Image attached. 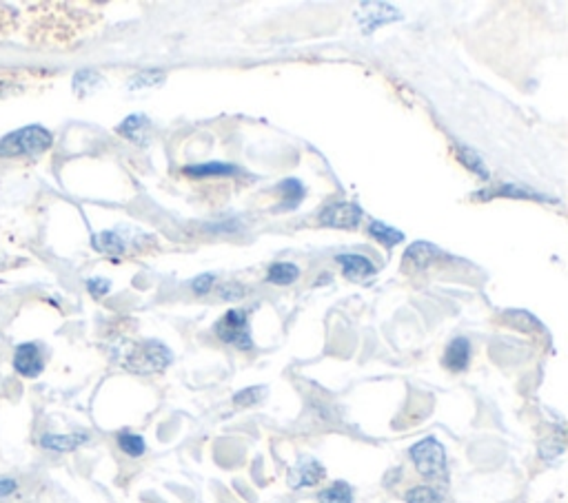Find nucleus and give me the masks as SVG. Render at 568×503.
I'll return each instance as SVG.
<instances>
[{
    "label": "nucleus",
    "mask_w": 568,
    "mask_h": 503,
    "mask_svg": "<svg viewBox=\"0 0 568 503\" xmlns=\"http://www.w3.org/2000/svg\"><path fill=\"white\" fill-rule=\"evenodd\" d=\"M174 355L169 348L160 342H142L136 346H129L123 353V366L133 372H158L165 371L171 364Z\"/></svg>",
    "instance_id": "obj_1"
},
{
    "label": "nucleus",
    "mask_w": 568,
    "mask_h": 503,
    "mask_svg": "<svg viewBox=\"0 0 568 503\" xmlns=\"http://www.w3.org/2000/svg\"><path fill=\"white\" fill-rule=\"evenodd\" d=\"M54 142L47 129L31 124V127L21 129V132L12 133V136L0 140V156H39L45 153Z\"/></svg>",
    "instance_id": "obj_2"
},
{
    "label": "nucleus",
    "mask_w": 568,
    "mask_h": 503,
    "mask_svg": "<svg viewBox=\"0 0 568 503\" xmlns=\"http://www.w3.org/2000/svg\"><path fill=\"white\" fill-rule=\"evenodd\" d=\"M409 457L416 464L417 473L426 479H444L446 477V450L435 437L417 441L411 446Z\"/></svg>",
    "instance_id": "obj_3"
},
{
    "label": "nucleus",
    "mask_w": 568,
    "mask_h": 503,
    "mask_svg": "<svg viewBox=\"0 0 568 503\" xmlns=\"http://www.w3.org/2000/svg\"><path fill=\"white\" fill-rule=\"evenodd\" d=\"M216 335L225 344L240 348V351H249L254 348L249 330V315L246 311H229L220 321L216 324Z\"/></svg>",
    "instance_id": "obj_4"
},
{
    "label": "nucleus",
    "mask_w": 568,
    "mask_h": 503,
    "mask_svg": "<svg viewBox=\"0 0 568 503\" xmlns=\"http://www.w3.org/2000/svg\"><path fill=\"white\" fill-rule=\"evenodd\" d=\"M356 18H357V22H360V27L365 34H374L378 27L400 21V18H402V13L386 3H362L360 9H357Z\"/></svg>",
    "instance_id": "obj_5"
},
{
    "label": "nucleus",
    "mask_w": 568,
    "mask_h": 503,
    "mask_svg": "<svg viewBox=\"0 0 568 503\" xmlns=\"http://www.w3.org/2000/svg\"><path fill=\"white\" fill-rule=\"evenodd\" d=\"M13 371L21 377H27V379H36L45 371L43 348L34 342L16 346V353H13Z\"/></svg>",
    "instance_id": "obj_6"
},
{
    "label": "nucleus",
    "mask_w": 568,
    "mask_h": 503,
    "mask_svg": "<svg viewBox=\"0 0 568 503\" xmlns=\"http://www.w3.org/2000/svg\"><path fill=\"white\" fill-rule=\"evenodd\" d=\"M362 220V209L353 202H333L320 213V222L335 229H356Z\"/></svg>",
    "instance_id": "obj_7"
},
{
    "label": "nucleus",
    "mask_w": 568,
    "mask_h": 503,
    "mask_svg": "<svg viewBox=\"0 0 568 503\" xmlns=\"http://www.w3.org/2000/svg\"><path fill=\"white\" fill-rule=\"evenodd\" d=\"M324 474H327V470H324V465L320 464V461H315L314 457H302L293 465L291 473H288V486H291L293 490H297V488L318 486L324 479Z\"/></svg>",
    "instance_id": "obj_8"
},
{
    "label": "nucleus",
    "mask_w": 568,
    "mask_h": 503,
    "mask_svg": "<svg viewBox=\"0 0 568 503\" xmlns=\"http://www.w3.org/2000/svg\"><path fill=\"white\" fill-rule=\"evenodd\" d=\"M437 258H442V251L437 249L431 242H416L407 249L404 253V260H407V267L411 271H422V269L431 267Z\"/></svg>",
    "instance_id": "obj_9"
},
{
    "label": "nucleus",
    "mask_w": 568,
    "mask_h": 503,
    "mask_svg": "<svg viewBox=\"0 0 568 503\" xmlns=\"http://www.w3.org/2000/svg\"><path fill=\"white\" fill-rule=\"evenodd\" d=\"M469 362H471V342L467 337H455L446 346L444 366L453 372H462L467 371Z\"/></svg>",
    "instance_id": "obj_10"
},
{
    "label": "nucleus",
    "mask_w": 568,
    "mask_h": 503,
    "mask_svg": "<svg viewBox=\"0 0 568 503\" xmlns=\"http://www.w3.org/2000/svg\"><path fill=\"white\" fill-rule=\"evenodd\" d=\"M335 260H338V264L342 267L344 277L349 279H365L375 273V267L371 264L369 258H365V255L344 253V255H338Z\"/></svg>",
    "instance_id": "obj_11"
},
{
    "label": "nucleus",
    "mask_w": 568,
    "mask_h": 503,
    "mask_svg": "<svg viewBox=\"0 0 568 503\" xmlns=\"http://www.w3.org/2000/svg\"><path fill=\"white\" fill-rule=\"evenodd\" d=\"M87 441H90L87 432H73V435H43L40 446H43L45 450H54V453H72V450L87 444Z\"/></svg>",
    "instance_id": "obj_12"
},
{
    "label": "nucleus",
    "mask_w": 568,
    "mask_h": 503,
    "mask_svg": "<svg viewBox=\"0 0 568 503\" xmlns=\"http://www.w3.org/2000/svg\"><path fill=\"white\" fill-rule=\"evenodd\" d=\"M149 129H151V123H149L147 115H129V118H125V123L118 127V133H123L125 138L132 140V142L136 144H147Z\"/></svg>",
    "instance_id": "obj_13"
},
{
    "label": "nucleus",
    "mask_w": 568,
    "mask_h": 503,
    "mask_svg": "<svg viewBox=\"0 0 568 503\" xmlns=\"http://www.w3.org/2000/svg\"><path fill=\"white\" fill-rule=\"evenodd\" d=\"M183 171L191 178H218V175H236L240 169L234 165H225V162H207V165L185 166Z\"/></svg>",
    "instance_id": "obj_14"
},
{
    "label": "nucleus",
    "mask_w": 568,
    "mask_h": 503,
    "mask_svg": "<svg viewBox=\"0 0 568 503\" xmlns=\"http://www.w3.org/2000/svg\"><path fill=\"white\" fill-rule=\"evenodd\" d=\"M491 195H502V198H521V200H539V202H555L551 195H542L533 189H526L520 184H500L493 189Z\"/></svg>",
    "instance_id": "obj_15"
},
{
    "label": "nucleus",
    "mask_w": 568,
    "mask_h": 503,
    "mask_svg": "<svg viewBox=\"0 0 568 503\" xmlns=\"http://www.w3.org/2000/svg\"><path fill=\"white\" fill-rule=\"evenodd\" d=\"M297 277H300V269L291 262L273 264L267 273V279L271 284H276V286H288V284L296 282Z\"/></svg>",
    "instance_id": "obj_16"
},
{
    "label": "nucleus",
    "mask_w": 568,
    "mask_h": 503,
    "mask_svg": "<svg viewBox=\"0 0 568 503\" xmlns=\"http://www.w3.org/2000/svg\"><path fill=\"white\" fill-rule=\"evenodd\" d=\"M102 76L96 72V69H82V72H78L76 76H73V90H76V93L81 98L90 96L91 91L98 90V87L102 85Z\"/></svg>",
    "instance_id": "obj_17"
},
{
    "label": "nucleus",
    "mask_w": 568,
    "mask_h": 503,
    "mask_svg": "<svg viewBox=\"0 0 568 503\" xmlns=\"http://www.w3.org/2000/svg\"><path fill=\"white\" fill-rule=\"evenodd\" d=\"M94 249L100 251V253H107V255H123L125 253V242H123V237L118 235V233L105 231V233H98V235H94Z\"/></svg>",
    "instance_id": "obj_18"
},
{
    "label": "nucleus",
    "mask_w": 568,
    "mask_h": 503,
    "mask_svg": "<svg viewBox=\"0 0 568 503\" xmlns=\"http://www.w3.org/2000/svg\"><path fill=\"white\" fill-rule=\"evenodd\" d=\"M320 503H353V488L347 482H335L318 495Z\"/></svg>",
    "instance_id": "obj_19"
},
{
    "label": "nucleus",
    "mask_w": 568,
    "mask_h": 503,
    "mask_svg": "<svg viewBox=\"0 0 568 503\" xmlns=\"http://www.w3.org/2000/svg\"><path fill=\"white\" fill-rule=\"evenodd\" d=\"M369 233L375 237V240L380 242V244L389 246V249H391V246L400 244V242H404V233L402 231L393 229V226L384 225V222H378V220L371 222Z\"/></svg>",
    "instance_id": "obj_20"
},
{
    "label": "nucleus",
    "mask_w": 568,
    "mask_h": 503,
    "mask_svg": "<svg viewBox=\"0 0 568 503\" xmlns=\"http://www.w3.org/2000/svg\"><path fill=\"white\" fill-rule=\"evenodd\" d=\"M455 151H458V158H460V162H462L464 166H467L469 171H473L475 175H479V178L482 180H488V169H486V165H484L482 162V158H479V153H475V151H471V149L469 147H455Z\"/></svg>",
    "instance_id": "obj_21"
},
{
    "label": "nucleus",
    "mask_w": 568,
    "mask_h": 503,
    "mask_svg": "<svg viewBox=\"0 0 568 503\" xmlns=\"http://www.w3.org/2000/svg\"><path fill=\"white\" fill-rule=\"evenodd\" d=\"M118 446L125 455H129V457H142L144 450H147V444H144L142 437L127 431L118 432Z\"/></svg>",
    "instance_id": "obj_22"
},
{
    "label": "nucleus",
    "mask_w": 568,
    "mask_h": 503,
    "mask_svg": "<svg viewBox=\"0 0 568 503\" xmlns=\"http://www.w3.org/2000/svg\"><path fill=\"white\" fill-rule=\"evenodd\" d=\"M280 191L284 193V200L280 204L282 209H296L300 204V200L305 198V184L300 180H284L280 184Z\"/></svg>",
    "instance_id": "obj_23"
},
{
    "label": "nucleus",
    "mask_w": 568,
    "mask_h": 503,
    "mask_svg": "<svg viewBox=\"0 0 568 503\" xmlns=\"http://www.w3.org/2000/svg\"><path fill=\"white\" fill-rule=\"evenodd\" d=\"M162 81H165V73L160 69H144L129 81V90H147V87L160 85Z\"/></svg>",
    "instance_id": "obj_24"
},
{
    "label": "nucleus",
    "mask_w": 568,
    "mask_h": 503,
    "mask_svg": "<svg viewBox=\"0 0 568 503\" xmlns=\"http://www.w3.org/2000/svg\"><path fill=\"white\" fill-rule=\"evenodd\" d=\"M407 503H442V495L431 486H416L404 495Z\"/></svg>",
    "instance_id": "obj_25"
},
{
    "label": "nucleus",
    "mask_w": 568,
    "mask_h": 503,
    "mask_svg": "<svg viewBox=\"0 0 568 503\" xmlns=\"http://www.w3.org/2000/svg\"><path fill=\"white\" fill-rule=\"evenodd\" d=\"M264 395H267V388H264V386H251V388L240 390V393L234 397V402L237 404V406H254V404L262 402Z\"/></svg>",
    "instance_id": "obj_26"
},
{
    "label": "nucleus",
    "mask_w": 568,
    "mask_h": 503,
    "mask_svg": "<svg viewBox=\"0 0 568 503\" xmlns=\"http://www.w3.org/2000/svg\"><path fill=\"white\" fill-rule=\"evenodd\" d=\"M213 275L211 273H207V275H200V277H195V282L191 284V286H194V291H195V295H207L209 291H211V286H213Z\"/></svg>",
    "instance_id": "obj_27"
},
{
    "label": "nucleus",
    "mask_w": 568,
    "mask_h": 503,
    "mask_svg": "<svg viewBox=\"0 0 568 503\" xmlns=\"http://www.w3.org/2000/svg\"><path fill=\"white\" fill-rule=\"evenodd\" d=\"M87 288H90L91 295L102 297V295H107V291L111 288V284L102 277H91V279H87Z\"/></svg>",
    "instance_id": "obj_28"
},
{
    "label": "nucleus",
    "mask_w": 568,
    "mask_h": 503,
    "mask_svg": "<svg viewBox=\"0 0 568 503\" xmlns=\"http://www.w3.org/2000/svg\"><path fill=\"white\" fill-rule=\"evenodd\" d=\"M18 488V483L13 482V479H0V499H4V497L13 495Z\"/></svg>",
    "instance_id": "obj_29"
},
{
    "label": "nucleus",
    "mask_w": 568,
    "mask_h": 503,
    "mask_svg": "<svg viewBox=\"0 0 568 503\" xmlns=\"http://www.w3.org/2000/svg\"><path fill=\"white\" fill-rule=\"evenodd\" d=\"M220 295L225 297V300H237V297H242V286H237V284H227V286H222Z\"/></svg>",
    "instance_id": "obj_30"
}]
</instances>
